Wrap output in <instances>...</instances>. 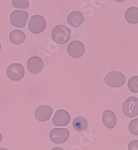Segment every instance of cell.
Here are the masks:
<instances>
[{
	"instance_id": "6da1fadb",
	"label": "cell",
	"mask_w": 138,
	"mask_h": 150,
	"mask_svg": "<svg viewBox=\"0 0 138 150\" xmlns=\"http://www.w3.org/2000/svg\"><path fill=\"white\" fill-rule=\"evenodd\" d=\"M70 38V29L65 25H57L52 30V38L58 45H65Z\"/></svg>"
},
{
	"instance_id": "7a4b0ae2",
	"label": "cell",
	"mask_w": 138,
	"mask_h": 150,
	"mask_svg": "<svg viewBox=\"0 0 138 150\" xmlns=\"http://www.w3.org/2000/svg\"><path fill=\"white\" fill-rule=\"evenodd\" d=\"M104 82L113 88H120L125 83V77L122 73L117 71L108 72L104 77Z\"/></svg>"
},
{
	"instance_id": "3957f363",
	"label": "cell",
	"mask_w": 138,
	"mask_h": 150,
	"mask_svg": "<svg viewBox=\"0 0 138 150\" xmlns=\"http://www.w3.org/2000/svg\"><path fill=\"white\" fill-rule=\"evenodd\" d=\"M122 111L125 116L128 118L138 116V98L134 96L128 98L122 104Z\"/></svg>"
},
{
	"instance_id": "277c9868",
	"label": "cell",
	"mask_w": 138,
	"mask_h": 150,
	"mask_svg": "<svg viewBox=\"0 0 138 150\" xmlns=\"http://www.w3.org/2000/svg\"><path fill=\"white\" fill-rule=\"evenodd\" d=\"M46 26V20L41 15L35 14L30 17L29 21V29L33 34H40L44 32Z\"/></svg>"
},
{
	"instance_id": "5b68a950",
	"label": "cell",
	"mask_w": 138,
	"mask_h": 150,
	"mask_svg": "<svg viewBox=\"0 0 138 150\" xmlns=\"http://www.w3.org/2000/svg\"><path fill=\"white\" fill-rule=\"evenodd\" d=\"M29 14L27 12L21 10H16L11 14L10 21L14 26L23 28L26 25Z\"/></svg>"
},
{
	"instance_id": "8992f818",
	"label": "cell",
	"mask_w": 138,
	"mask_h": 150,
	"mask_svg": "<svg viewBox=\"0 0 138 150\" xmlns=\"http://www.w3.org/2000/svg\"><path fill=\"white\" fill-rule=\"evenodd\" d=\"M69 135H70L69 131L66 128H53L50 131V138L53 143H56V144H61L68 140Z\"/></svg>"
},
{
	"instance_id": "52a82bcc",
	"label": "cell",
	"mask_w": 138,
	"mask_h": 150,
	"mask_svg": "<svg viewBox=\"0 0 138 150\" xmlns=\"http://www.w3.org/2000/svg\"><path fill=\"white\" fill-rule=\"evenodd\" d=\"M6 74L10 80L13 81H19L23 77L25 71L22 65L19 63H13L8 67Z\"/></svg>"
},
{
	"instance_id": "ba28073f",
	"label": "cell",
	"mask_w": 138,
	"mask_h": 150,
	"mask_svg": "<svg viewBox=\"0 0 138 150\" xmlns=\"http://www.w3.org/2000/svg\"><path fill=\"white\" fill-rule=\"evenodd\" d=\"M68 53L72 58L79 59L82 57L85 52V46L80 41H73L68 45Z\"/></svg>"
},
{
	"instance_id": "9c48e42d",
	"label": "cell",
	"mask_w": 138,
	"mask_h": 150,
	"mask_svg": "<svg viewBox=\"0 0 138 150\" xmlns=\"http://www.w3.org/2000/svg\"><path fill=\"white\" fill-rule=\"evenodd\" d=\"M71 120L70 114L65 110H59L55 112L53 118V123L56 126H66Z\"/></svg>"
},
{
	"instance_id": "30bf717a",
	"label": "cell",
	"mask_w": 138,
	"mask_h": 150,
	"mask_svg": "<svg viewBox=\"0 0 138 150\" xmlns=\"http://www.w3.org/2000/svg\"><path fill=\"white\" fill-rule=\"evenodd\" d=\"M53 115V108L48 105L40 106L35 112V117L38 121L44 122H47L51 118Z\"/></svg>"
},
{
	"instance_id": "8fae6325",
	"label": "cell",
	"mask_w": 138,
	"mask_h": 150,
	"mask_svg": "<svg viewBox=\"0 0 138 150\" xmlns=\"http://www.w3.org/2000/svg\"><path fill=\"white\" fill-rule=\"evenodd\" d=\"M44 68V61L38 56H33L28 59L27 68L29 71L34 74L40 73Z\"/></svg>"
},
{
	"instance_id": "7c38bea8",
	"label": "cell",
	"mask_w": 138,
	"mask_h": 150,
	"mask_svg": "<svg viewBox=\"0 0 138 150\" xmlns=\"http://www.w3.org/2000/svg\"><path fill=\"white\" fill-rule=\"evenodd\" d=\"M67 21H68V24L72 27H80L84 23V16L80 11H74L68 14Z\"/></svg>"
},
{
	"instance_id": "4fadbf2b",
	"label": "cell",
	"mask_w": 138,
	"mask_h": 150,
	"mask_svg": "<svg viewBox=\"0 0 138 150\" xmlns=\"http://www.w3.org/2000/svg\"><path fill=\"white\" fill-rule=\"evenodd\" d=\"M102 122L104 126L108 129H112L116 125V117L114 112L110 110L104 111L102 115Z\"/></svg>"
},
{
	"instance_id": "5bb4252c",
	"label": "cell",
	"mask_w": 138,
	"mask_h": 150,
	"mask_svg": "<svg viewBox=\"0 0 138 150\" xmlns=\"http://www.w3.org/2000/svg\"><path fill=\"white\" fill-rule=\"evenodd\" d=\"M9 39L14 45H20L26 40V35L22 31L14 29L9 34Z\"/></svg>"
},
{
	"instance_id": "9a60e30c",
	"label": "cell",
	"mask_w": 138,
	"mask_h": 150,
	"mask_svg": "<svg viewBox=\"0 0 138 150\" xmlns=\"http://www.w3.org/2000/svg\"><path fill=\"white\" fill-rule=\"evenodd\" d=\"M125 18L131 24L138 23V8L130 7L125 12Z\"/></svg>"
},
{
	"instance_id": "2e32d148",
	"label": "cell",
	"mask_w": 138,
	"mask_h": 150,
	"mask_svg": "<svg viewBox=\"0 0 138 150\" xmlns=\"http://www.w3.org/2000/svg\"><path fill=\"white\" fill-rule=\"evenodd\" d=\"M73 127L76 131H84L88 127V122L83 116H78L74 120Z\"/></svg>"
},
{
	"instance_id": "e0dca14e",
	"label": "cell",
	"mask_w": 138,
	"mask_h": 150,
	"mask_svg": "<svg viewBox=\"0 0 138 150\" xmlns=\"http://www.w3.org/2000/svg\"><path fill=\"white\" fill-rule=\"evenodd\" d=\"M128 87L131 92L138 93V76H134L129 79Z\"/></svg>"
},
{
	"instance_id": "ac0fdd59",
	"label": "cell",
	"mask_w": 138,
	"mask_h": 150,
	"mask_svg": "<svg viewBox=\"0 0 138 150\" xmlns=\"http://www.w3.org/2000/svg\"><path fill=\"white\" fill-rule=\"evenodd\" d=\"M12 5L15 8L27 9L29 6V0H12Z\"/></svg>"
},
{
	"instance_id": "d6986e66",
	"label": "cell",
	"mask_w": 138,
	"mask_h": 150,
	"mask_svg": "<svg viewBox=\"0 0 138 150\" xmlns=\"http://www.w3.org/2000/svg\"><path fill=\"white\" fill-rule=\"evenodd\" d=\"M128 130L132 135L138 136V119H134L130 122Z\"/></svg>"
},
{
	"instance_id": "ffe728a7",
	"label": "cell",
	"mask_w": 138,
	"mask_h": 150,
	"mask_svg": "<svg viewBox=\"0 0 138 150\" xmlns=\"http://www.w3.org/2000/svg\"><path fill=\"white\" fill-rule=\"evenodd\" d=\"M128 149L129 150H138V140H132L128 144Z\"/></svg>"
},
{
	"instance_id": "44dd1931",
	"label": "cell",
	"mask_w": 138,
	"mask_h": 150,
	"mask_svg": "<svg viewBox=\"0 0 138 150\" xmlns=\"http://www.w3.org/2000/svg\"><path fill=\"white\" fill-rule=\"evenodd\" d=\"M51 150H64L62 148H60V147H55V148H53V149Z\"/></svg>"
},
{
	"instance_id": "7402d4cb",
	"label": "cell",
	"mask_w": 138,
	"mask_h": 150,
	"mask_svg": "<svg viewBox=\"0 0 138 150\" xmlns=\"http://www.w3.org/2000/svg\"><path fill=\"white\" fill-rule=\"evenodd\" d=\"M114 1L117 2H124L125 1H126V0H114Z\"/></svg>"
},
{
	"instance_id": "603a6c76",
	"label": "cell",
	"mask_w": 138,
	"mask_h": 150,
	"mask_svg": "<svg viewBox=\"0 0 138 150\" xmlns=\"http://www.w3.org/2000/svg\"><path fill=\"white\" fill-rule=\"evenodd\" d=\"M2 134L0 133V142L2 141Z\"/></svg>"
},
{
	"instance_id": "cb8c5ba5",
	"label": "cell",
	"mask_w": 138,
	"mask_h": 150,
	"mask_svg": "<svg viewBox=\"0 0 138 150\" xmlns=\"http://www.w3.org/2000/svg\"><path fill=\"white\" fill-rule=\"evenodd\" d=\"M0 150H8L7 149H5V148H0Z\"/></svg>"
},
{
	"instance_id": "d4e9b609",
	"label": "cell",
	"mask_w": 138,
	"mask_h": 150,
	"mask_svg": "<svg viewBox=\"0 0 138 150\" xmlns=\"http://www.w3.org/2000/svg\"><path fill=\"white\" fill-rule=\"evenodd\" d=\"M0 50H1V44H0Z\"/></svg>"
}]
</instances>
